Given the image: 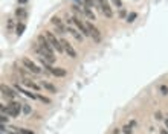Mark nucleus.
Masks as SVG:
<instances>
[{"mask_svg":"<svg viewBox=\"0 0 168 134\" xmlns=\"http://www.w3.org/2000/svg\"><path fill=\"white\" fill-rule=\"evenodd\" d=\"M72 21L77 24V27L80 29V32H83V35L84 37H90V34H89V31H87V26H86V23H83L78 17H73L72 18Z\"/></svg>","mask_w":168,"mask_h":134,"instance_id":"423d86ee","label":"nucleus"},{"mask_svg":"<svg viewBox=\"0 0 168 134\" xmlns=\"http://www.w3.org/2000/svg\"><path fill=\"white\" fill-rule=\"evenodd\" d=\"M73 11H75V12H80V14H81V9H80V8H78V6H77V5H75V6H73Z\"/></svg>","mask_w":168,"mask_h":134,"instance_id":"bb28decb","label":"nucleus"},{"mask_svg":"<svg viewBox=\"0 0 168 134\" xmlns=\"http://www.w3.org/2000/svg\"><path fill=\"white\" fill-rule=\"evenodd\" d=\"M41 85H43L46 90H49L50 93H55V92H57V89H55V87H54L50 82H46V81H43V82H41Z\"/></svg>","mask_w":168,"mask_h":134,"instance_id":"ddd939ff","label":"nucleus"},{"mask_svg":"<svg viewBox=\"0 0 168 134\" xmlns=\"http://www.w3.org/2000/svg\"><path fill=\"white\" fill-rule=\"evenodd\" d=\"M93 2H95V0H84V6H87V8H90V6L93 5Z\"/></svg>","mask_w":168,"mask_h":134,"instance_id":"5701e85b","label":"nucleus"},{"mask_svg":"<svg viewBox=\"0 0 168 134\" xmlns=\"http://www.w3.org/2000/svg\"><path fill=\"white\" fill-rule=\"evenodd\" d=\"M23 66L31 72V73H35V75H40L41 73V70H40V67L34 63V61H31L29 58H23Z\"/></svg>","mask_w":168,"mask_h":134,"instance_id":"20e7f679","label":"nucleus"},{"mask_svg":"<svg viewBox=\"0 0 168 134\" xmlns=\"http://www.w3.org/2000/svg\"><path fill=\"white\" fill-rule=\"evenodd\" d=\"M44 37L47 38V41H49V44L57 50V52H63L64 49H63V44H61V41L60 40H57V37L52 34V32H46L44 34Z\"/></svg>","mask_w":168,"mask_h":134,"instance_id":"f257e3e1","label":"nucleus"},{"mask_svg":"<svg viewBox=\"0 0 168 134\" xmlns=\"http://www.w3.org/2000/svg\"><path fill=\"white\" fill-rule=\"evenodd\" d=\"M113 3H115L116 6H119V8H121V0H113Z\"/></svg>","mask_w":168,"mask_h":134,"instance_id":"cd10ccee","label":"nucleus"},{"mask_svg":"<svg viewBox=\"0 0 168 134\" xmlns=\"http://www.w3.org/2000/svg\"><path fill=\"white\" fill-rule=\"evenodd\" d=\"M26 2H28V0H18V3H21V5H23V3H26Z\"/></svg>","mask_w":168,"mask_h":134,"instance_id":"c756f323","label":"nucleus"},{"mask_svg":"<svg viewBox=\"0 0 168 134\" xmlns=\"http://www.w3.org/2000/svg\"><path fill=\"white\" fill-rule=\"evenodd\" d=\"M86 26H87V31H89L90 37H92L96 43H99V41H101V32H99L92 23H86Z\"/></svg>","mask_w":168,"mask_h":134,"instance_id":"39448f33","label":"nucleus"},{"mask_svg":"<svg viewBox=\"0 0 168 134\" xmlns=\"http://www.w3.org/2000/svg\"><path fill=\"white\" fill-rule=\"evenodd\" d=\"M20 111H21V107H20L18 102H11V104L6 105V116H12V118H15V116L20 114Z\"/></svg>","mask_w":168,"mask_h":134,"instance_id":"7ed1b4c3","label":"nucleus"},{"mask_svg":"<svg viewBox=\"0 0 168 134\" xmlns=\"http://www.w3.org/2000/svg\"><path fill=\"white\" fill-rule=\"evenodd\" d=\"M135 18H136V12H132V14L127 15V21H129V23H133Z\"/></svg>","mask_w":168,"mask_h":134,"instance_id":"a211bd4d","label":"nucleus"},{"mask_svg":"<svg viewBox=\"0 0 168 134\" xmlns=\"http://www.w3.org/2000/svg\"><path fill=\"white\" fill-rule=\"evenodd\" d=\"M12 26H14V21L9 20V21H8V29H12Z\"/></svg>","mask_w":168,"mask_h":134,"instance_id":"393cba45","label":"nucleus"},{"mask_svg":"<svg viewBox=\"0 0 168 134\" xmlns=\"http://www.w3.org/2000/svg\"><path fill=\"white\" fill-rule=\"evenodd\" d=\"M2 93H3V96H6L8 99H14L15 95H17L12 89H9V87H6V85H2Z\"/></svg>","mask_w":168,"mask_h":134,"instance_id":"1a4fd4ad","label":"nucleus"},{"mask_svg":"<svg viewBox=\"0 0 168 134\" xmlns=\"http://www.w3.org/2000/svg\"><path fill=\"white\" fill-rule=\"evenodd\" d=\"M83 11H84V14H86V15H87V17H89L90 20H95V14H93V12L90 11V8L84 6V8H83Z\"/></svg>","mask_w":168,"mask_h":134,"instance_id":"4468645a","label":"nucleus"},{"mask_svg":"<svg viewBox=\"0 0 168 134\" xmlns=\"http://www.w3.org/2000/svg\"><path fill=\"white\" fill-rule=\"evenodd\" d=\"M17 133H20V134H34V131L26 130V128H18V130H17Z\"/></svg>","mask_w":168,"mask_h":134,"instance_id":"6ab92c4d","label":"nucleus"},{"mask_svg":"<svg viewBox=\"0 0 168 134\" xmlns=\"http://www.w3.org/2000/svg\"><path fill=\"white\" fill-rule=\"evenodd\" d=\"M161 92H162L164 95H168V87L167 85H161Z\"/></svg>","mask_w":168,"mask_h":134,"instance_id":"b1692460","label":"nucleus"},{"mask_svg":"<svg viewBox=\"0 0 168 134\" xmlns=\"http://www.w3.org/2000/svg\"><path fill=\"white\" fill-rule=\"evenodd\" d=\"M165 127H167V130H168V119H165Z\"/></svg>","mask_w":168,"mask_h":134,"instance_id":"7c9ffc66","label":"nucleus"},{"mask_svg":"<svg viewBox=\"0 0 168 134\" xmlns=\"http://www.w3.org/2000/svg\"><path fill=\"white\" fill-rule=\"evenodd\" d=\"M37 98H38V99H40V101H41V102H44V104H49V102H50V101H49V99H47V98H44V96H41V95H38V96H37Z\"/></svg>","mask_w":168,"mask_h":134,"instance_id":"412c9836","label":"nucleus"},{"mask_svg":"<svg viewBox=\"0 0 168 134\" xmlns=\"http://www.w3.org/2000/svg\"><path fill=\"white\" fill-rule=\"evenodd\" d=\"M67 32H70L78 41H83V34H80L77 29H73V27H67Z\"/></svg>","mask_w":168,"mask_h":134,"instance_id":"f8f14e48","label":"nucleus"},{"mask_svg":"<svg viewBox=\"0 0 168 134\" xmlns=\"http://www.w3.org/2000/svg\"><path fill=\"white\" fill-rule=\"evenodd\" d=\"M24 85H26V87H31V89H34V90H38V89H40L37 84H34V82H31V81H28V79H24Z\"/></svg>","mask_w":168,"mask_h":134,"instance_id":"f3484780","label":"nucleus"},{"mask_svg":"<svg viewBox=\"0 0 168 134\" xmlns=\"http://www.w3.org/2000/svg\"><path fill=\"white\" fill-rule=\"evenodd\" d=\"M5 122H8V118L5 114H2V124H5Z\"/></svg>","mask_w":168,"mask_h":134,"instance_id":"a878e982","label":"nucleus"},{"mask_svg":"<svg viewBox=\"0 0 168 134\" xmlns=\"http://www.w3.org/2000/svg\"><path fill=\"white\" fill-rule=\"evenodd\" d=\"M23 113L24 114H31V107L29 105H23Z\"/></svg>","mask_w":168,"mask_h":134,"instance_id":"4be33fe9","label":"nucleus"},{"mask_svg":"<svg viewBox=\"0 0 168 134\" xmlns=\"http://www.w3.org/2000/svg\"><path fill=\"white\" fill-rule=\"evenodd\" d=\"M75 2H80V3H81V0H75Z\"/></svg>","mask_w":168,"mask_h":134,"instance_id":"2f4dec72","label":"nucleus"},{"mask_svg":"<svg viewBox=\"0 0 168 134\" xmlns=\"http://www.w3.org/2000/svg\"><path fill=\"white\" fill-rule=\"evenodd\" d=\"M50 21H52V24H55V27L58 29V32H60V34H64V32L67 31V29H66V26H64V24L61 23V20H60V18L54 17V18H52Z\"/></svg>","mask_w":168,"mask_h":134,"instance_id":"6e6552de","label":"nucleus"},{"mask_svg":"<svg viewBox=\"0 0 168 134\" xmlns=\"http://www.w3.org/2000/svg\"><path fill=\"white\" fill-rule=\"evenodd\" d=\"M15 14H17L18 18H24V17H26V11H24L23 8H17V9H15Z\"/></svg>","mask_w":168,"mask_h":134,"instance_id":"2eb2a0df","label":"nucleus"},{"mask_svg":"<svg viewBox=\"0 0 168 134\" xmlns=\"http://www.w3.org/2000/svg\"><path fill=\"white\" fill-rule=\"evenodd\" d=\"M12 134H20V133H12Z\"/></svg>","mask_w":168,"mask_h":134,"instance_id":"473e14b6","label":"nucleus"},{"mask_svg":"<svg viewBox=\"0 0 168 134\" xmlns=\"http://www.w3.org/2000/svg\"><path fill=\"white\" fill-rule=\"evenodd\" d=\"M122 131L125 134H132V127H130V125H125V127L122 128Z\"/></svg>","mask_w":168,"mask_h":134,"instance_id":"aec40b11","label":"nucleus"},{"mask_svg":"<svg viewBox=\"0 0 168 134\" xmlns=\"http://www.w3.org/2000/svg\"><path fill=\"white\" fill-rule=\"evenodd\" d=\"M23 31H24V24H23V23H17L15 32H17V35H18V37H20V35L23 34Z\"/></svg>","mask_w":168,"mask_h":134,"instance_id":"dca6fc26","label":"nucleus"},{"mask_svg":"<svg viewBox=\"0 0 168 134\" xmlns=\"http://www.w3.org/2000/svg\"><path fill=\"white\" fill-rule=\"evenodd\" d=\"M60 41H61V44H63L64 52H66L70 58H75V56H77V52H75V49L72 47V44H70L69 41H66V40H60Z\"/></svg>","mask_w":168,"mask_h":134,"instance_id":"0eeeda50","label":"nucleus"},{"mask_svg":"<svg viewBox=\"0 0 168 134\" xmlns=\"http://www.w3.org/2000/svg\"><path fill=\"white\" fill-rule=\"evenodd\" d=\"M95 3L99 6V9H101V12L106 15V17H113V11H112V8H110V5L107 3V0H95Z\"/></svg>","mask_w":168,"mask_h":134,"instance_id":"f03ea898","label":"nucleus"},{"mask_svg":"<svg viewBox=\"0 0 168 134\" xmlns=\"http://www.w3.org/2000/svg\"><path fill=\"white\" fill-rule=\"evenodd\" d=\"M50 73H52L54 76H60V78H61V76H64V75H66V70H64V69H61V67H55V69L52 67V69H50Z\"/></svg>","mask_w":168,"mask_h":134,"instance_id":"9d476101","label":"nucleus"},{"mask_svg":"<svg viewBox=\"0 0 168 134\" xmlns=\"http://www.w3.org/2000/svg\"><path fill=\"white\" fill-rule=\"evenodd\" d=\"M161 134H168V130H162V131H161Z\"/></svg>","mask_w":168,"mask_h":134,"instance_id":"c85d7f7f","label":"nucleus"},{"mask_svg":"<svg viewBox=\"0 0 168 134\" xmlns=\"http://www.w3.org/2000/svg\"><path fill=\"white\" fill-rule=\"evenodd\" d=\"M15 89L18 90V92H21L24 96H28V98H31V99H35L37 98V95H34V93H31V92H28V90H24V89H21L18 84H15Z\"/></svg>","mask_w":168,"mask_h":134,"instance_id":"9b49d317","label":"nucleus"}]
</instances>
